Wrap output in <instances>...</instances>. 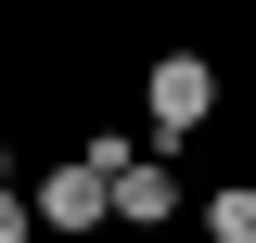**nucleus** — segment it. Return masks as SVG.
Segmentation results:
<instances>
[{"instance_id":"nucleus-1","label":"nucleus","mask_w":256,"mask_h":243,"mask_svg":"<svg viewBox=\"0 0 256 243\" xmlns=\"http://www.w3.org/2000/svg\"><path fill=\"white\" fill-rule=\"evenodd\" d=\"M141 116H154V141H192V128L218 116V64H205V52H154V77H141Z\"/></svg>"},{"instance_id":"nucleus-2","label":"nucleus","mask_w":256,"mask_h":243,"mask_svg":"<svg viewBox=\"0 0 256 243\" xmlns=\"http://www.w3.org/2000/svg\"><path fill=\"white\" fill-rule=\"evenodd\" d=\"M26 205H38V230H102V218H116V180H102L90 154H64L52 180L26 192Z\"/></svg>"},{"instance_id":"nucleus-3","label":"nucleus","mask_w":256,"mask_h":243,"mask_svg":"<svg viewBox=\"0 0 256 243\" xmlns=\"http://www.w3.org/2000/svg\"><path fill=\"white\" fill-rule=\"evenodd\" d=\"M116 218H141V230H166V218H180V180H166L154 154H128V166H116Z\"/></svg>"},{"instance_id":"nucleus-4","label":"nucleus","mask_w":256,"mask_h":243,"mask_svg":"<svg viewBox=\"0 0 256 243\" xmlns=\"http://www.w3.org/2000/svg\"><path fill=\"white\" fill-rule=\"evenodd\" d=\"M205 230H218V243H256V192H218V205H205Z\"/></svg>"},{"instance_id":"nucleus-5","label":"nucleus","mask_w":256,"mask_h":243,"mask_svg":"<svg viewBox=\"0 0 256 243\" xmlns=\"http://www.w3.org/2000/svg\"><path fill=\"white\" fill-rule=\"evenodd\" d=\"M38 230V205H26V192H0V243H26Z\"/></svg>"}]
</instances>
